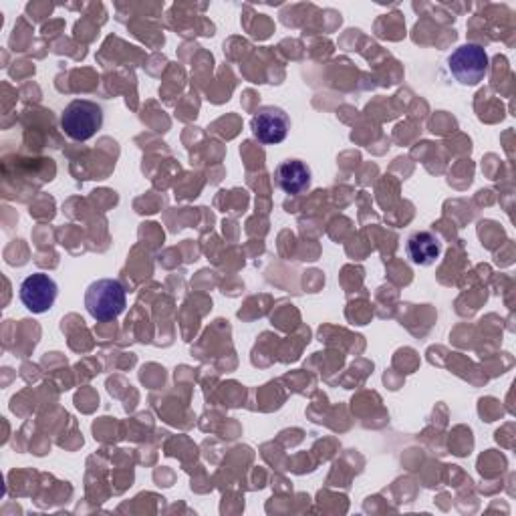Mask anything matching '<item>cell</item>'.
<instances>
[{
	"label": "cell",
	"instance_id": "6da1fadb",
	"mask_svg": "<svg viewBox=\"0 0 516 516\" xmlns=\"http://www.w3.org/2000/svg\"><path fill=\"white\" fill-rule=\"evenodd\" d=\"M103 127V109L95 101L75 99L71 101L61 115V129L75 140L87 142Z\"/></svg>",
	"mask_w": 516,
	"mask_h": 516
},
{
	"label": "cell",
	"instance_id": "7a4b0ae2",
	"mask_svg": "<svg viewBox=\"0 0 516 516\" xmlns=\"http://www.w3.org/2000/svg\"><path fill=\"white\" fill-rule=\"evenodd\" d=\"M125 289L115 279H99L85 293V307L97 321H113L125 311Z\"/></svg>",
	"mask_w": 516,
	"mask_h": 516
},
{
	"label": "cell",
	"instance_id": "3957f363",
	"mask_svg": "<svg viewBox=\"0 0 516 516\" xmlns=\"http://www.w3.org/2000/svg\"><path fill=\"white\" fill-rule=\"evenodd\" d=\"M448 69L458 83L478 85L488 75V55L480 45L466 43L450 55Z\"/></svg>",
	"mask_w": 516,
	"mask_h": 516
},
{
	"label": "cell",
	"instance_id": "277c9868",
	"mask_svg": "<svg viewBox=\"0 0 516 516\" xmlns=\"http://www.w3.org/2000/svg\"><path fill=\"white\" fill-rule=\"evenodd\" d=\"M250 129H252V136L261 144L277 146V144H283L289 136L291 117L281 107L265 105L250 119Z\"/></svg>",
	"mask_w": 516,
	"mask_h": 516
},
{
	"label": "cell",
	"instance_id": "5b68a950",
	"mask_svg": "<svg viewBox=\"0 0 516 516\" xmlns=\"http://www.w3.org/2000/svg\"><path fill=\"white\" fill-rule=\"evenodd\" d=\"M19 295H21L23 305L31 313L41 315V313H47L55 305L57 295H59V287L49 275L35 273L21 283Z\"/></svg>",
	"mask_w": 516,
	"mask_h": 516
},
{
	"label": "cell",
	"instance_id": "8992f818",
	"mask_svg": "<svg viewBox=\"0 0 516 516\" xmlns=\"http://www.w3.org/2000/svg\"><path fill=\"white\" fill-rule=\"evenodd\" d=\"M275 180L285 194L297 196L311 186V168L301 160H287L277 166Z\"/></svg>",
	"mask_w": 516,
	"mask_h": 516
},
{
	"label": "cell",
	"instance_id": "52a82bcc",
	"mask_svg": "<svg viewBox=\"0 0 516 516\" xmlns=\"http://www.w3.org/2000/svg\"><path fill=\"white\" fill-rule=\"evenodd\" d=\"M406 252H408V258H410L414 265L430 267L440 258L442 242H440V238L434 232L422 230V232H416V234H412L408 238Z\"/></svg>",
	"mask_w": 516,
	"mask_h": 516
}]
</instances>
